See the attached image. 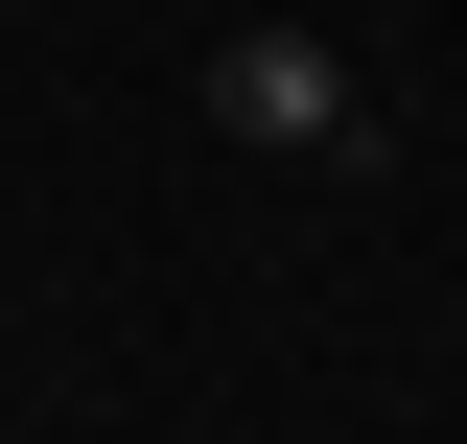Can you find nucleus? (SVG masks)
Here are the masks:
<instances>
[{
	"mask_svg": "<svg viewBox=\"0 0 467 444\" xmlns=\"http://www.w3.org/2000/svg\"><path fill=\"white\" fill-rule=\"evenodd\" d=\"M211 117L257 141V164H350V141H374V94H350L327 24H211Z\"/></svg>",
	"mask_w": 467,
	"mask_h": 444,
	"instance_id": "nucleus-1",
	"label": "nucleus"
}]
</instances>
